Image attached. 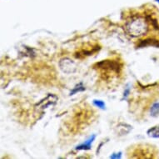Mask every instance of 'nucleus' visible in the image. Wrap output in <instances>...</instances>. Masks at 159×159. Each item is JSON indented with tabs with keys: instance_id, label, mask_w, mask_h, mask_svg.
<instances>
[{
	"instance_id": "obj_8",
	"label": "nucleus",
	"mask_w": 159,
	"mask_h": 159,
	"mask_svg": "<svg viewBox=\"0 0 159 159\" xmlns=\"http://www.w3.org/2000/svg\"><path fill=\"white\" fill-rule=\"evenodd\" d=\"M147 134L151 138H159V124L148 129L147 132Z\"/></svg>"
},
{
	"instance_id": "obj_7",
	"label": "nucleus",
	"mask_w": 159,
	"mask_h": 159,
	"mask_svg": "<svg viewBox=\"0 0 159 159\" xmlns=\"http://www.w3.org/2000/svg\"><path fill=\"white\" fill-rule=\"evenodd\" d=\"M159 46V43H157L156 40H153V39H146V40H142L141 43L138 45V48H144L147 47V46Z\"/></svg>"
},
{
	"instance_id": "obj_6",
	"label": "nucleus",
	"mask_w": 159,
	"mask_h": 159,
	"mask_svg": "<svg viewBox=\"0 0 159 159\" xmlns=\"http://www.w3.org/2000/svg\"><path fill=\"white\" fill-rule=\"evenodd\" d=\"M95 138H96V135L95 134L91 136L87 141H85L84 143L79 144V145L76 147L75 150H78V151H87V150H90L92 148V143H93Z\"/></svg>"
},
{
	"instance_id": "obj_3",
	"label": "nucleus",
	"mask_w": 159,
	"mask_h": 159,
	"mask_svg": "<svg viewBox=\"0 0 159 159\" xmlns=\"http://www.w3.org/2000/svg\"><path fill=\"white\" fill-rule=\"evenodd\" d=\"M58 65H59V68L62 70V72L67 73V74H72L78 70L77 63L68 57H63V58L60 59Z\"/></svg>"
},
{
	"instance_id": "obj_13",
	"label": "nucleus",
	"mask_w": 159,
	"mask_h": 159,
	"mask_svg": "<svg viewBox=\"0 0 159 159\" xmlns=\"http://www.w3.org/2000/svg\"><path fill=\"white\" fill-rule=\"evenodd\" d=\"M129 93H130V88H129V86H128L125 89V91H124V93H123V99H126V98H127L128 95H129Z\"/></svg>"
},
{
	"instance_id": "obj_2",
	"label": "nucleus",
	"mask_w": 159,
	"mask_h": 159,
	"mask_svg": "<svg viewBox=\"0 0 159 159\" xmlns=\"http://www.w3.org/2000/svg\"><path fill=\"white\" fill-rule=\"evenodd\" d=\"M94 67L102 72H108L116 74H119L122 69V64L118 61L115 60H102L96 63Z\"/></svg>"
},
{
	"instance_id": "obj_10",
	"label": "nucleus",
	"mask_w": 159,
	"mask_h": 159,
	"mask_svg": "<svg viewBox=\"0 0 159 159\" xmlns=\"http://www.w3.org/2000/svg\"><path fill=\"white\" fill-rule=\"evenodd\" d=\"M85 89H85V87L83 85V84H82V83H79V84H77V85L73 88V90L70 92L69 95L72 96V95H74V94L77 93H79V92H84Z\"/></svg>"
},
{
	"instance_id": "obj_5",
	"label": "nucleus",
	"mask_w": 159,
	"mask_h": 159,
	"mask_svg": "<svg viewBox=\"0 0 159 159\" xmlns=\"http://www.w3.org/2000/svg\"><path fill=\"white\" fill-rule=\"evenodd\" d=\"M133 129V127L131 125H128L127 123H119L116 127V133L118 136H124L129 133Z\"/></svg>"
},
{
	"instance_id": "obj_9",
	"label": "nucleus",
	"mask_w": 159,
	"mask_h": 159,
	"mask_svg": "<svg viewBox=\"0 0 159 159\" xmlns=\"http://www.w3.org/2000/svg\"><path fill=\"white\" fill-rule=\"evenodd\" d=\"M150 115L152 117H157L159 116V102H155L150 108Z\"/></svg>"
},
{
	"instance_id": "obj_4",
	"label": "nucleus",
	"mask_w": 159,
	"mask_h": 159,
	"mask_svg": "<svg viewBox=\"0 0 159 159\" xmlns=\"http://www.w3.org/2000/svg\"><path fill=\"white\" fill-rule=\"evenodd\" d=\"M58 100L57 97L53 94H48L45 98L41 100L40 102H38L35 105V108L38 110H44L45 108L50 107V106H53L56 104V102Z\"/></svg>"
},
{
	"instance_id": "obj_12",
	"label": "nucleus",
	"mask_w": 159,
	"mask_h": 159,
	"mask_svg": "<svg viewBox=\"0 0 159 159\" xmlns=\"http://www.w3.org/2000/svg\"><path fill=\"white\" fill-rule=\"evenodd\" d=\"M121 157H122V152H117V153L112 154V155L109 157V158H112V159H118V158H121Z\"/></svg>"
},
{
	"instance_id": "obj_1",
	"label": "nucleus",
	"mask_w": 159,
	"mask_h": 159,
	"mask_svg": "<svg viewBox=\"0 0 159 159\" xmlns=\"http://www.w3.org/2000/svg\"><path fill=\"white\" fill-rule=\"evenodd\" d=\"M124 29L127 34L133 38L143 36L148 31V20L142 16H135L126 23Z\"/></svg>"
},
{
	"instance_id": "obj_14",
	"label": "nucleus",
	"mask_w": 159,
	"mask_h": 159,
	"mask_svg": "<svg viewBox=\"0 0 159 159\" xmlns=\"http://www.w3.org/2000/svg\"><path fill=\"white\" fill-rule=\"evenodd\" d=\"M156 1H157V2H158V3H159V0H156Z\"/></svg>"
},
{
	"instance_id": "obj_11",
	"label": "nucleus",
	"mask_w": 159,
	"mask_h": 159,
	"mask_svg": "<svg viewBox=\"0 0 159 159\" xmlns=\"http://www.w3.org/2000/svg\"><path fill=\"white\" fill-rule=\"evenodd\" d=\"M93 104L94 106H96L97 107H98L100 109L105 110L106 109V105L105 102L102 100H93Z\"/></svg>"
}]
</instances>
